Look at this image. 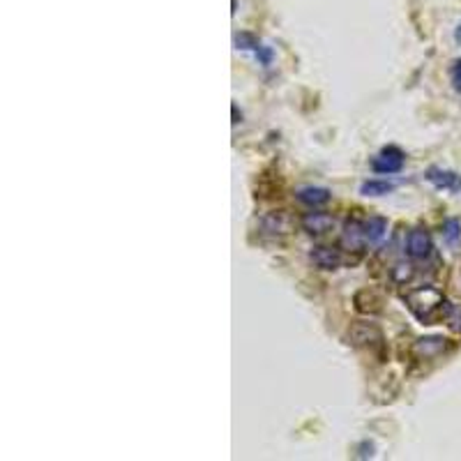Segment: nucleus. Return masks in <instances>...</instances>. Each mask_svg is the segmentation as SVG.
Returning a JSON list of instances; mask_svg holds the SVG:
<instances>
[{
	"mask_svg": "<svg viewBox=\"0 0 461 461\" xmlns=\"http://www.w3.org/2000/svg\"><path fill=\"white\" fill-rule=\"evenodd\" d=\"M450 81H452L454 90L461 92V58L452 62V67H450Z\"/></svg>",
	"mask_w": 461,
	"mask_h": 461,
	"instance_id": "17",
	"label": "nucleus"
},
{
	"mask_svg": "<svg viewBox=\"0 0 461 461\" xmlns=\"http://www.w3.org/2000/svg\"><path fill=\"white\" fill-rule=\"evenodd\" d=\"M445 339L443 337H425V339H418V344H415V356L422 358V360H429V358H436L440 356V353L445 351Z\"/></svg>",
	"mask_w": 461,
	"mask_h": 461,
	"instance_id": "11",
	"label": "nucleus"
},
{
	"mask_svg": "<svg viewBox=\"0 0 461 461\" xmlns=\"http://www.w3.org/2000/svg\"><path fill=\"white\" fill-rule=\"evenodd\" d=\"M309 258L321 270H337L342 265V251L337 247H316L309 254Z\"/></svg>",
	"mask_w": 461,
	"mask_h": 461,
	"instance_id": "7",
	"label": "nucleus"
},
{
	"mask_svg": "<svg viewBox=\"0 0 461 461\" xmlns=\"http://www.w3.org/2000/svg\"><path fill=\"white\" fill-rule=\"evenodd\" d=\"M349 342L358 349H381L383 346V330L376 323H367V321H356L349 327Z\"/></svg>",
	"mask_w": 461,
	"mask_h": 461,
	"instance_id": "2",
	"label": "nucleus"
},
{
	"mask_svg": "<svg viewBox=\"0 0 461 461\" xmlns=\"http://www.w3.org/2000/svg\"><path fill=\"white\" fill-rule=\"evenodd\" d=\"M445 323L450 325V330H454V332H461V307H454V305L447 307Z\"/></svg>",
	"mask_w": 461,
	"mask_h": 461,
	"instance_id": "14",
	"label": "nucleus"
},
{
	"mask_svg": "<svg viewBox=\"0 0 461 461\" xmlns=\"http://www.w3.org/2000/svg\"><path fill=\"white\" fill-rule=\"evenodd\" d=\"M342 245L346 249H353V251H360L364 245H367L362 222H358V219H349V222H346L344 233H342Z\"/></svg>",
	"mask_w": 461,
	"mask_h": 461,
	"instance_id": "8",
	"label": "nucleus"
},
{
	"mask_svg": "<svg viewBox=\"0 0 461 461\" xmlns=\"http://www.w3.org/2000/svg\"><path fill=\"white\" fill-rule=\"evenodd\" d=\"M445 240L447 242H457V240L461 238V224L457 222V219H450V222L445 224Z\"/></svg>",
	"mask_w": 461,
	"mask_h": 461,
	"instance_id": "16",
	"label": "nucleus"
},
{
	"mask_svg": "<svg viewBox=\"0 0 461 461\" xmlns=\"http://www.w3.org/2000/svg\"><path fill=\"white\" fill-rule=\"evenodd\" d=\"M406 307L410 309V314H413L420 323L434 325V323H438V321H445V314H447L450 302L443 298V293H440L438 288L418 286V288L408 290Z\"/></svg>",
	"mask_w": 461,
	"mask_h": 461,
	"instance_id": "1",
	"label": "nucleus"
},
{
	"mask_svg": "<svg viewBox=\"0 0 461 461\" xmlns=\"http://www.w3.org/2000/svg\"><path fill=\"white\" fill-rule=\"evenodd\" d=\"M457 42H461V26H459V30H457Z\"/></svg>",
	"mask_w": 461,
	"mask_h": 461,
	"instance_id": "18",
	"label": "nucleus"
},
{
	"mask_svg": "<svg viewBox=\"0 0 461 461\" xmlns=\"http://www.w3.org/2000/svg\"><path fill=\"white\" fill-rule=\"evenodd\" d=\"M258 224H261V231L268 233V236H286V233L293 231V219H290V214L284 210L263 214Z\"/></svg>",
	"mask_w": 461,
	"mask_h": 461,
	"instance_id": "5",
	"label": "nucleus"
},
{
	"mask_svg": "<svg viewBox=\"0 0 461 461\" xmlns=\"http://www.w3.org/2000/svg\"><path fill=\"white\" fill-rule=\"evenodd\" d=\"M425 178L432 182L436 189H445V192H461V175L454 171H445V169H429Z\"/></svg>",
	"mask_w": 461,
	"mask_h": 461,
	"instance_id": "6",
	"label": "nucleus"
},
{
	"mask_svg": "<svg viewBox=\"0 0 461 461\" xmlns=\"http://www.w3.org/2000/svg\"><path fill=\"white\" fill-rule=\"evenodd\" d=\"M395 189V182L390 180H364L360 185V194L362 197H385Z\"/></svg>",
	"mask_w": 461,
	"mask_h": 461,
	"instance_id": "13",
	"label": "nucleus"
},
{
	"mask_svg": "<svg viewBox=\"0 0 461 461\" xmlns=\"http://www.w3.org/2000/svg\"><path fill=\"white\" fill-rule=\"evenodd\" d=\"M393 277L397 284H406V282H410V277H413V270H410L408 263H397L393 268Z\"/></svg>",
	"mask_w": 461,
	"mask_h": 461,
	"instance_id": "15",
	"label": "nucleus"
},
{
	"mask_svg": "<svg viewBox=\"0 0 461 461\" xmlns=\"http://www.w3.org/2000/svg\"><path fill=\"white\" fill-rule=\"evenodd\" d=\"M362 229H364V240H367L369 245H376L381 242L385 233H388V222H385L383 217H369L367 222H362Z\"/></svg>",
	"mask_w": 461,
	"mask_h": 461,
	"instance_id": "12",
	"label": "nucleus"
},
{
	"mask_svg": "<svg viewBox=\"0 0 461 461\" xmlns=\"http://www.w3.org/2000/svg\"><path fill=\"white\" fill-rule=\"evenodd\" d=\"M434 251L432 236L425 229H413L406 238V254L413 261H427Z\"/></svg>",
	"mask_w": 461,
	"mask_h": 461,
	"instance_id": "4",
	"label": "nucleus"
},
{
	"mask_svg": "<svg viewBox=\"0 0 461 461\" xmlns=\"http://www.w3.org/2000/svg\"><path fill=\"white\" fill-rule=\"evenodd\" d=\"M403 160H406V157H403V153L397 145H388V148H383L381 153L371 160V169H374L376 173L393 175L403 169Z\"/></svg>",
	"mask_w": 461,
	"mask_h": 461,
	"instance_id": "3",
	"label": "nucleus"
},
{
	"mask_svg": "<svg viewBox=\"0 0 461 461\" xmlns=\"http://www.w3.org/2000/svg\"><path fill=\"white\" fill-rule=\"evenodd\" d=\"M334 226V219L325 212H307L302 217V229H305L309 236H323Z\"/></svg>",
	"mask_w": 461,
	"mask_h": 461,
	"instance_id": "9",
	"label": "nucleus"
},
{
	"mask_svg": "<svg viewBox=\"0 0 461 461\" xmlns=\"http://www.w3.org/2000/svg\"><path fill=\"white\" fill-rule=\"evenodd\" d=\"M295 197H298L300 203H305L309 208H321V205L330 203L332 194H330V189H325V187H302V189H298Z\"/></svg>",
	"mask_w": 461,
	"mask_h": 461,
	"instance_id": "10",
	"label": "nucleus"
}]
</instances>
